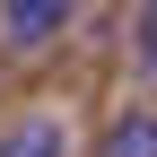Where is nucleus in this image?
<instances>
[{"label": "nucleus", "mask_w": 157, "mask_h": 157, "mask_svg": "<svg viewBox=\"0 0 157 157\" xmlns=\"http://www.w3.org/2000/svg\"><path fill=\"white\" fill-rule=\"evenodd\" d=\"M0 157H70L61 113H17V122L0 131Z\"/></svg>", "instance_id": "2"}, {"label": "nucleus", "mask_w": 157, "mask_h": 157, "mask_svg": "<svg viewBox=\"0 0 157 157\" xmlns=\"http://www.w3.org/2000/svg\"><path fill=\"white\" fill-rule=\"evenodd\" d=\"M78 9H87V0H0V44H9V61H44L70 35Z\"/></svg>", "instance_id": "1"}, {"label": "nucleus", "mask_w": 157, "mask_h": 157, "mask_svg": "<svg viewBox=\"0 0 157 157\" xmlns=\"http://www.w3.org/2000/svg\"><path fill=\"white\" fill-rule=\"evenodd\" d=\"M131 61L157 78V0H140V26H131Z\"/></svg>", "instance_id": "4"}, {"label": "nucleus", "mask_w": 157, "mask_h": 157, "mask_svg": "<svg viewBox=\"0 0 157 157\" xmlns=\"http://www.w3.org/2000/svg\"><path fill=\"white\" fill-rule=\"evenodd\" d=\"M96 157H157V113L148 105H122L105 122V140H96Z\"/></svg>", "instance_id": "3"}]
</instances>
